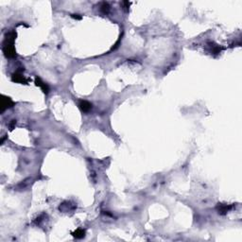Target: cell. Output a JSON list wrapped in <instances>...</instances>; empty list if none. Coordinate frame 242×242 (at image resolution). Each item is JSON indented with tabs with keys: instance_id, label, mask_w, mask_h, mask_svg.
Segmentation results:
<instances>
[{
	"instance_id": "obj_9",
	"label": "cell",
	"mask_w": 242,
	"mask_h": 242,
	"mask_svg": "<svg viewBox=\"0 0 242 242\" xmlns=\"http://www.w3.org/2000/svg\"><path fill=\"white\" fill-rule=\"evenodd\" d=\"M71 17L74 18V19H77V20H81V16L79 14H71Z\"/></svg>"
},
{
	"instance_id": "obj_1",
	"label": "cell",
	"mask_w": 242,
	"mask_h": 242,
	"mask_svg": "<svg viewBox=\"0 0 242 242\" xmlns=\"http://www.w3.org/2000/svg\"><path fill=\"white\" fill-rule=\"evenodd\" d=\"M16 38V32L15 31H11L9 32L6 37L3 43V52L4 55L7 58H14L16 57V53H15V49H14V40Z\"/></svg>"
},
{
	"instance_id": "obj_7",
	"label": "cell",
	"mask_w": 242,
	"mask_h": 242,
	"mask_svg": "<svg viewBox=\"0 0 242 242\" xmlns=\"http://www.w3.org/2000/svg\"><path fill=\"white\" fill-rule=\"evenodd\" d=\"M232 207L233 206H231V205H220V207L218 208V213L220 215H225V214H227V212L229 210L232 209Z\"/></svg>"
},
{
	"instance_id": "obj_5",
	"label": "cell",
	"mask_w": 242,
	"mask_h": 242,
	"mask_svg": "<svg viewBox=\"0 0 242 242\" xmlns=\"http://www.w3.org/2000/svg\"><path fill=\"white\" fill-rule=\"evenodd\" d=\"M79 107L80 109L84 112V113H87V112H89L91 109H92V104L86 100H81L80 103H79Z\"/></svg>"
},
{
	"instance_id": "obj_3",
	"label": "cell",
	"mask_w": 242,
	"mask_h": 242,
	"mask_svg": "<svg viewBox=\"0 0 242 242\" xmlns=\"http://www.w3.org/2000/svg\"><path fill=\"white\" fill-rule=\"evenodd\" d=\"M13 105H14V103L11 100V99H10L8 97H5V96H2V99H1V112H4L6 109L11 108Z\"/></svg>"
},
{
	"instance_id": "obj_2",
	"label": "cell",
	"mask_w": 242,
	"mask_h": 242,
	"mask_svg": "<svg viewBox=\"0 0 242 242\" xmlns=\"http://www.w3.org/2000/svg\"><path fill=\"white\" fill-rule=\"evenodd\" d=\"M11 81L16 82V83H22V84H27L28 83V80L19 72H15V73L12 74Z\"/></svg>"
},
{
	"instance_id": "obj_6",
	"label": "cell",
	"mask_w": 242,
	"mask_h": 242,
	"mask_svg": "<svg viewBox=\"0 0 242 242\" xmlns=\"http://www.w3.org/2000/svg\"><path fill=\"white\" fill-rule=\"evenodd\" d=\"M72 235H73L74 237H76V238H79V239H80V238H82V237L85 236V231L82 230V229H78V230H76L75 232H73Z\"/></svg>"
},
{
	"instance_id": "obj_4",
	"label": "cell",
	"mask_w": 242,
	"mask_h": 242,
	"mask_svg": "<svg viewBox=\"0 0 242 242\" xmlns=\"http://www.w3.org/2000/svg\"><path fill=\"white\" fill-rule=\"evenodd\" d=\"M35 84H36L37 86H39L46 95H47L48 93H49V87H48V85H47L46 82H44L40 78H38V77L35 78Z\"/></svg>"
},
{
	"instance_id": "obj_8",
	"label": "cell",
	"mask_w": 242,
	"mask_h": 242,
	"mask_svg": "<svg viewBox=\"0 0 242 242\" xmlns=\"http://www.w3.org/2000/svg\"><path fill=\"white\" fill-rule=\"evenodd\" d=\"M110 5L107 3V2H103L102 4H101V6H100V11H101V12L102 13H104V14H108L109 13V11H110Z\"/></svg>"
}]
</instances>
